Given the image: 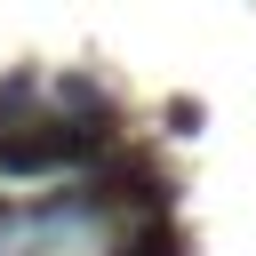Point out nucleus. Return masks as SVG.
Instances as JSON below:
<instances>
[{"label":"nucleus","mask_w":256,"mask_h":256,"mask_svg":"<svg viewBox=\"0 0 256 256\" xmlns=\"http://www.w3.org/2000/svg\"><path fill=\"white\" fill-rule=\"evenodd\" d=\"M80 192L112 216V224H136V216H176V176L160 168V152L152 144H112L88 176H80Z\"/></svg>","instance_id":"1"},{"label":"nucleus","mask_w":256,"mask_h":256,"mask_svg":"<svg viewBox=\"0 0 256 256\" xmlns=\"http://www.w3.org/2000/svg\"><path fill=\"white\" fill-rule=\"evenodd\" d=\"M104 256H192V240L176 216H136V224H112Z\"/></svg>","instance_id":"2"},{"label":"nucleus","mask_w":256,"mask_h":256,"mask_svg":"<svg viewBox=\"0 0 256 256\" xmlns=\"http://www.w3.org/2000/svg\"><path fill=\"white\" fill-rule=\"evenodd\" d=\"M48 104H56L64 120H120L112 88H104V80H88V72H64V80L48 88Z\"/></svg>","instance_id":"3"},{"label":"nucleus","mask_w":256,"mask_h":256,"mask_svg":"<svg viewBox=\"0 0 256 256\" xmlns=\"http://www.w3.org/2000/svg\"><path fill=\"white\" fill-rule=\"evenodd\" d=\"M168 136H200V104H192V96L168 104Z\"/></svg>","instance_id":"4"}]
</instances>
